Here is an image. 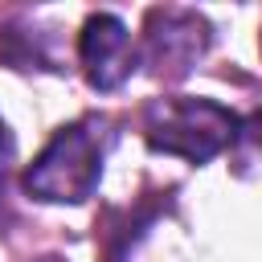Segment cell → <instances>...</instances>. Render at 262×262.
Here are the masks:
<instances>
[{
  "instance_id": "8992f818",
  "label": "cell",
  "mask_w": 262,
  "mask_h": 262,
  "mask_svg": "<svg viewBox=\"0 0 262 262\" xmlns=\"http://www.w3.org/2000/svg\"><path fill=\"white\" fill-rule=\"evenodd\" d=\"M8 156H12V135H8V123L0 119V164H4Z\"/></svg>"
},
{
  "instance_id": "6da1fadb",
  "label": "cell",
  "mask_w": 262,
  "mask_h": 262,
  "mask_svg": "<svg viewBox=\"0 0 262 262\" xmlns=\"http://www.w3.org/2000/svg\"><path fill=\"white\" fill-rule=\"evenodd\" d=\"M115 143L106 115H82L53 131L41 156L25 168V188L49 205H82L102 180V160Z\"/></svg>"
},
{
  "instance_id": "3957f363",
  "label": "cell",
  "mask_w": 262,
  "mask_h": 262,
  "mask_svg": "<svg viewBox=\"0 0 262 262\" xmlns=\"http://www.w3.org/2000/svg\"><path fill=\"white\" fill-rule=\"evenodd\" d=\"M213 29L196 8H151L143 16L139 61L160 82H180L209 49Z\"/></svg>"
},
{
  "instance_id": "5b68a950",
  "label": "cell",
  "mask_w": 262,
  "mask_h": 262,
  "mask_svg": "<svg viewBox=\"0 0 262 262\" xmlns=\"http://www.w3.org/2000/svg\"><path fill=\"white\" fill-rule=\"evenodd\" d=\"M233 160H237V164H262V106H258L254 115L237 119Z\"/></svg>"
},
{
  "instance_id": "277c9868",
  "label": "cell",
  "mask_w": 262,
  "mask_h": 262,
  "mask_svg": "<svg viewBox=\"0 0 262 262\" xmlns=\"http://www.w3.org/2000/svg\"><path fill=\"white\" fill-rule=\"evenodd\" d=\"M78 57L94 90H119L139 66V45L115 12H94L78 33Z\"/></svg>"
},
{
  "instance_id": "7a4b0ae2",
  "label": "cell",
  "mask_w": 262,
  "mask_h": 262,
  "mask_svg": "<svg viewBox=\"0 0 262 262\" xmlns=\"http://www.w3.org/2000/svg\"><path fill=\"white\" fill-rule=\"evenodd\" d=\"M143 139L160 156H180L188 164H209L237 139V115L213 98H156L143 106Z\"/></svg>"
}]
</instances>
